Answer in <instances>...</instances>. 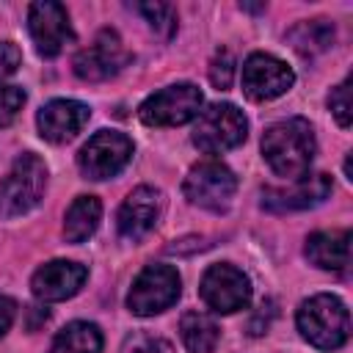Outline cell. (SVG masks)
Wrapping results in <instances>:
<instances>
[{
    "label": "cell",
    "instance_id": "6da1fadb",
    "mask_svg": "<svg viewBox=\"0 0 353 353\" xmlns=\"http://www.w3.org/2000/svg\"><path fill=\"white\" fill-rule=\"evenodd\" d=\"M314 130L306 119L292 116L270 124L262 135V154L273 174L295 182L303 174H309V165L314 160Z\"/></svg>",
    "mask_w": 353,
    "mask_h": 353
},
{
    "label": "cell",
    "instance_id": "7a4b0ae2",
    "mask_svg": "<svg viewBox=\"0 0 353 353\" xmlns=\"http://www.w3.org/2000/svg\"><path fill=\"white\" fill-rule=\"evenodd\" d=\"M301 336L317 350H336L350 336V312L342 298L320 292L306 298L295 314Z\"/></svg>",
    "mask_w": 353,
    "mask_h": 353
},
{
    "label": "cell",
    "instance_id": "3957f363",
    "mask_svg": "<svg viewBox=\"0 0 353 353\" xmlns=\"http://www.w3.org/2000/svg\"><path fill=\"white\" fill-rule=\"evenodd\" d=\"M44 188H47L44 160L33 152L19 154L0 182V215L17 218V215L30 212L41 201Z\"/></svg>",
    "mask_w": 353,
    "mask_h": 353
},
{
    "label": "cell",
    "instance_id": "277c9868",
    "mask_svg": "<svg viewBox=\"0 0 353 353\" xmlns=\"http://www.w3.org/2000/svg\"><path fill=\"white\" fill-rule=\"evenodd\" d=\"M248 135V119L232 102H215L196 116L193 143L204 154H223L240 146Z\"/></svg>",
    "mask_w": 353,
    "mask_h": 353
},
{
    "label": "cell",
    "instance_id": "5b68a950",
    "mask_svg": "<svg viewBox=\"0 0 353 353\" xmlns=\"http://www.w3.org/2000/svg\"><path fill=\"white\" fill-rule=\"evenodd\" d=\"M179 292H182V281H179L176 268H171V265H146L130 287L127 309L138 317H152V314H160V312L171 309L176 303Z\"/></svg>",
    "mask_w": 353,
    "mask_h": 353
},
{
    "label": "cell",
    "instance_id": "8992f818",
    "mask_svg": "<svg viewBox=\"0 0 353 353\" xmlns=\"http://www.w3.org/2000/svg\"><path fill=\"white\" fill-rule=\"evenodd\" d=\"M201 91L193 83H174L152 97H146L138 108V119L146 127H176L201 113Z\"/></svg>",
    "mask_w": 353,
    "mask_h": 353
},
{
    "label": "cell",
    "instance_id": "52a82bcc",
    "mask_svg": "<svg viewBox=\"0 0 353 353\" xmlns=\"http://www.w3.org/2000/svg\"><path fill=\"white\" fill-rule=\"evenodd\" d=\"M182 193L190 204L210 210V212H223L229 210L234 193H237V176L232 174L229 165L218 160H204L193 165L182 182Z\"/></svg>",
    "mask_w": 353,
    "mask_h": 353
},
{
    "label": "cell",
    "instance_id": "ba28073f",
    "mask_svg": "<svg viewBox=\"0 0 353 353\" xmlns=\"http://www.w3.org/2000/svg\"><path fill=\"white\" fill-rule=\"evenodd\" d=\"M130 157H132V141L124 132L99 130L83 143L77 154V165L85 179H110L130 163Z\"/></svg>",
    "mask_w": 353,
    "mask_h": 353
},
{
    "label": "cell",
    "instance_id": "9c48e42d",
    "mask_svg": "<svg viewBox=\"0 0 353 353\" xmlns=\"http://www.w3.org/2000/svg\"><path fill=\"white\" fill-rule=\"evenodd\" d=\"M199 292H201V301L218 312V314H232V312H240L248 306L251 301V281L248 276L229 265V262H218V265H210L201 276V284H199Z\"/></svg>",
    "mask_w": 353,
    "mask_h": 353
},
{
    "label": "cell",
    "instance_id": "30bf717a",
    "mask_svg": "<svg viewBox=\"0 0 353 353\" xmlns=\"http://www.w3.org/2000/svg\"><path fill=\"white\" fill-rule=\"evenodd\" d=\"M292 83H295L292 69L270 52H254L243 63V91L254 102L276 99V97L287 94L292 88Z\"/></svg>",
    "mask_w": 353,
    "mask_h": 353
},
{
    "label": "cell",
    "instance_id": "8fae6325",
    "mask_svg": "<svg viewBox=\"0 0 353 353\" xmlns=\"http://www.w3.org/2000/svg\"><path fill=\"white\" fill-rule=\"evenodd\" d=\"M28 30L36 44V52L44 58H55L66 41H72V25L69 14L55 0H39L28 11Z\"/></svg>",
    "mask_w": 353,
    "mask_h": 353
},
{
    "label": "cell",
    "instance_id": "7c38bea8",
    "mask_svg": "<svg viewBox=\"0 0 353 353\" xmlns=\"http://www.w3.org/2000/svg\"><path fill=\"white\" fill-rule=\"evenodd\" d=\"M331 193V176L328 174H303L287 188H265L262 190V207L270 212H295L309 210L320 201H325Z\"/></svg>",
    "mask_w": 353,
    "mask_h": 353
},
{
    "label": "cell",
    "instance_id": "4fadbf2b",
    "mask_svg": "<svg viewBox=\"0 0 353 353\" xmlns=\"http://www.w3.org/2000/svg\"><path fill=\"white\" fill-rule=\"evenodd\" d=\"M124 63H127V52L121 47V39L113 30H102L94 39V44H88L74 55V74L80 80L99 83L113 77Z\"/></svg>",
    "mask_w": 353,
    "mask_h": 353
},
{
    "label": "cell",
    "instance_id": "5bb4252c",
    "mask_svg": "<svg viewBox=\"0 0 353 353\" xmlns=\"http://www.w3.org/2000/svg\"><path fill=\"white\" fill-rule=\"evenodd\" d=\"M160 212H163V193L149 185L135 188L119 207V215H116L119 234L127 240H141L154 229V223L160 221Z\"/></svg>",
    "mask_w": 353,
    "mask_h": 353
},
{
    "label": "cell",
    "instance_id": "9a60e30c",
    "mask_svg": "<svg viewBox=\"0 0 353 353\" xmlns=\"http://www.w3.org/2000/svg\"><path fill=\"white\" fill-rule=\"evenodd\" d=\"M91 119V108L85 102L77 99H52L47 102L39 116H36V127L39 135L50 143H66L72 141Z\"/></svg>",
    "mask_w": 353,
    "mask_h": 353
},
{
    "label": "cell",
    "instance_id": "2e32d148",
    "mask_svg": "<svg viewBox=\"0 0 353 353\" xmlns=\"http://www.w3.org/2000/svg\"><path fill=\"white\" fill-rule=\"evenodd\" d=\"M85 279H88L85 265L72 262V259H52V262H44L33 273L30 290L41 301H66L80 292Z\"/></svg>",
    "mask_w": 353,
    "mask_h": 353
},
{
    "label": "cell",
    "instance_id": "e0dca14e",
    "mask_svg": "<svg viewBox=\"0 0 353 353\" xmlns=\"http://www.w3.org/2000/svg\"><path fill=\"white\" fill-rule=\"evenodd\" d=\"M306 256L320 270H345L350 262V232L334 229V232H314L306 237Z\"/></svg>",
    "mask_w": 353,
    "mask_h": 353
},
{
    "label": "cell",
    "instance_id": "ac0fdd59",
    "mask_svg": "<svg viewBox=\"0 0 353 353\" xmlns=\"http://www.w3.org/2000/svg\"><path fill=\"white\" fill-rule=\"evenodd\" d=\"M99 218H102V204L97 196H77L69 210H66V218H63V237L69 243H85L97 226H99Z\"/></svg>",
    "mask_w": 353,
    "mask_h": 353
},
{
    "label": "cell",
    "instance_id": "d6986e66",
    "mask_svg": "<svg viewBox=\"0 0 353 353\" xmlns=\"http://www.w3.org/2000/svg\"><path fill=\"white\" fill-rule=\"evenodd\" d=\"M179 336L190 353H212L221 328L207 312H185L179 320Z\"/></svg>",
    "mask_w": 353,
    "mask_h": 353
},
{
    "label": "cell",
    "instance_id": "ffe728a7",
    "mask_svg": "<svg viewBox=\"0 0 353 353\" xmlns=\"http://www.w3.org/2000/svg\"><path fill=\"white\" fill-rule=\"evenodd\" d=\"M102 350V331L94 323L74 320L63 331H58L50 353H99Z\"/></svg>",
    "mask_w": 353,
    "mask_h": 353
},
{
    "label": "cell",
    "instance_id": "44dd1931",
    "mask_svg": "<svg viewBox=\"0 0 353 353\" xmlns=\"http://www.w3.org/2000/svg\"><path fill=\"white\" fill-rule=\"evenodd\" d=\"M290 41L295 44L298 52L303 55H314L328 50V44L334 41V28L325 19H312V22H301L298 28L290 30Z\"/></svg>",
    "mask_w": 353,
    "mask_h": 353
},
{
    "label": "cell",
    "instance_id": "7402d4cb",
    "mask_svg": "<svg viewBox=\"0 0 353 353\" xmlns=\"http://www.w3.org/2000/svg\"><path fill=\"white\" fill-rule=\"evenodd\" d=\"M135 8L146 17V22L152 25L154 33H160L163 39H171L174 36V30H176V11H174V6L154 0V3H138Z\"/></svg>",
    "mask_w": 353,
    "mask_h": 353
},
{
    "label": "cell",
    "instance_id": "603a6c76",
    "mask_svg": "<svg viewBox=\"0 0 353 353\" xmlns=\"http://www.w3.org/2000/svg\"><path fill=\"white\" fill-rule=\"evenodd\" d=\"M25 105V91L19 85H0V127H8Z\"/></svg>",
    "mask_w": 353,
    "mask_h": 353
},
{
    "label": "cell",
    "instance_id": "cb8c5ba5",
    "mask_svg": "<svg viewBox=\"0 0 353 353\" xmlns=\"http://www.w3.org/2000/svg\"><path fill=\"white\" fill-rule=\"evenodd\" d=\"M328 108L336 119L339 127H350V119H353V110H350V80H342L331 97H328Z\"/></svg>",
    "mask_w": 353,
    "mask_h": 353
},
{
    "label": "cell",
    "instance_id": "d4e9b609",
    "mask_svg": "<svg viewBox=\"0 0 353 353\" xmlns=\"http://www.w3.org/2000/svg\"><path fill=\"white\" fill-rule=\"evenodd\" d=\"M232 77H234V58H232L229 50H218L212 63H210V80H212L215 88L226 91L232 85Z\"/></svg>",
    "mask_w": 353,
    "mask_h": 353
},
{
    "label": "cell",
    "instance_id": "484cf974",
    "mask_svg": "<svg viewBox=\"0 0 353 353\" xmlns=\"http://www.w3.org/2000/svg\"><path fill=\"white\" fill-rule=\"evenodd\" d=\"M124 353H174V347H171V342H165L163 336L135 334V336L127 342Z\"/></svg>",
    "mask_w": 353,
    "mask_h": 353
},
{
    "label": "cell",
    "instance_id": "4316f807",
    "mask_svg": "<svg viewBox=\"0 0 353 353\" xmlns=\"http://www.w3.org/2000/svg\"><path fill=\"white\" fill-rule=\"evenodd\" d=\"M19 61H22L19 47L14 41H0V80L11 77L17 72V66H19Z\"/></svg>",
    "mask_w": 353,
    "mask_h": 353
},
{
    "label": "cell",
    "instance_id": "83f0119b",
    "mask_svg": "<svg viewBox=\"0 0 353 353\" xmlns=\"http://www.w3.org/2000/svg\"><path fill=\"white\" fill-rule=\"evenodd\" d=\"M14 314H17V303H14L8 295H3V292H0V336L11 328Z\"/></svg>",
    "mask_w": 353,
    "mask_h": 353
}]
</instances>
